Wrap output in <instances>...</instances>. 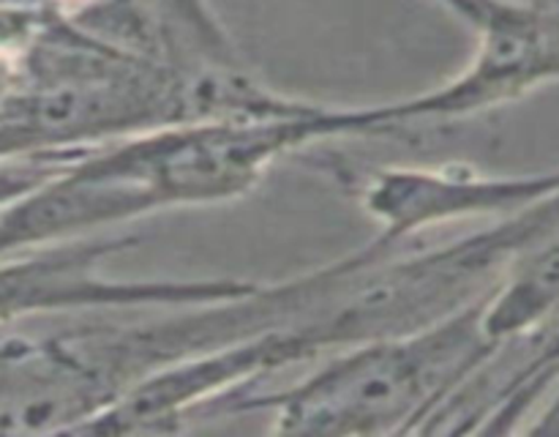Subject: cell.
I'll return each instance as SVG.
<instances>
[{
	"instance_id": "cell-1",
	"label": "cell",
	"mask_w": 559,
	"mask_h": 437,
	"mask_svg": "<svg viewBox=\"0 0 559 437\" xmlns=\"http://www.w3.org/2000/svg\"><path fill=\"white\" fill-rule=\"evenodd\" d=\"M491 293L429 326L328 355L284 391L238 393L211 413H265L276 435H431L453 399L506 347L486 331Z\"/></svg>"
},
{
	"instance_id": "cell-2",
	"label": "cell",
	"mask_w": 559,
	"mask_h": 437,
	"mask_svg": "<svg viewBox=\"0 0 559 437\" xmlns=\"http://www.w3.org/2000/svg\"><path fill=\"white\" fill-rule=\"evenodd\" d=\"M140 235L102 233L0 257V328L47 315L167 309L233 298L251 279H120L107 262L134 249Z\"/></svg>"
},
{
	"instance_id": "cell-3",
	"label": "cell",
	"mask_w": 559,
	"mask_h": 437,
	"mask_svg": "<svg viewBox=\"0 0 559 437\" xmlns=\"http://www.w3.org/2000/svg\"><path fill=\"white\" fill-rule=\"evenodd\" d=\"M475 36L478 44L469 63L442 85L407 98L353 107L358 137L473 118L559 82V9L513 0Z\"/></svg>"
},
{
	"instance_id": "cell-4",
	"label": "cell",
	"mask_w": 559,
	"mask_h": 437,
	"mask_svg": "<svg viewBox=\"0 0 559 437\" xmlns=\"http://www.w3.org/2000/svg\"><path fill=\"white\" fill-rule=\"evenodd\" d=\"M559 189V169L495 175L467 164H393L360 178L358 202L377 235L418 244L424 235L469 218H497L527 211Z\"/></svg>"
},
{
	"instance_id": "cell-5",
	"label": "cell",
	"mask_w": 559,
	"mask_h": 437,
	"mask_svg": "<svg viewBox=\"0 0 559 437\" xmlns=\"http://www.w3.org/2000/svg\"><path fill=\"white\" fill-rule=\"evenodd\" d=\"M559 322V189L533 208V227L486 304V331L516 342Z\"/></svg>"
},
{
	"instance_id": "cell-6",
	"label": "cell",
	"mask_w": 559,
	"mask_h": 437,
	"mask_svg": "<svg viewBox=\"0 0 559 437\" xmlns=\"http://www.w3.org/2000/svg\"><path fill=\"white\" fill-rule=\"evenodd\" d=\"M169 60L200 74L246 71L238 47L207 0H145Z\"/></svg>"
},
{
	"instance_id": "cell-7",
	"label": "cell",
	"mask_w": 559,
	"mask_h": 437,
	"mask_svg": "<svg viewBox=\"0 0 559 437\" xmlns=\"http://www.w3.org/2000/svg\"><path fill=\"white\" fill-rule=\"evenodd\" d=\"M76 153H66V156H38V158H16V162H0V211L25 197L36 186H41L49 175L58 173L69 158Z\"/></svg>"
},
{
	"instance_id": "cell-8",
	"label": "cell",
	"mask_w": 559,
	"mask_h": 437,
	"mask_svg": "<svg viewBox=\"0 0 559 437\" xmlns=\"http://www.w3.org/2000/svg\"><path fill=\"white\" fill-rule=\"evenodd\" d=\"M437 3L445 5L451 14H456L459 20L467 22V25L478 33L480 27L495 22L502 11H508V5H511L513 0H437Z\"/></svg>"
},
{
	"instance_id": "cell-9",
	"label": "cell",
	"mask_w": 559,
	"mask_h": 437,
	"mask_svg": "<svg viewBox=\"0 0 559 437\" xmlns=\"http://www.w3.org/2000/svg\"><path fill=\"white\" fill-rule=\"evenodd\" d=\"M14 76H16V58L0 52V98L11 91V85H14Z\"/></svg>"
}]
</instances>
